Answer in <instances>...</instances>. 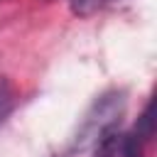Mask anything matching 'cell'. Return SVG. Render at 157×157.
Returning <instances> with one entry per match:
<instances>
[{
  "mask_svg": "<svg viewBox=\"0 0 157 157\" xmlns=\"http://www.w3.org/2000/svg\"><path fill=\"white\" fill-rule=\"evenodd\" d=\"M93 157H145L142 140L135 132H123L118 128H110L103 135H98Z\"/></svg>",
  "mask_w": 157,
  "mask_h": 157,
  "instance_id": "1",
  "label": "cell"
},
{
  "mask_svg": "<svg viewBox=\"0 0 157 157\" xmlns=\"http://www.w3.org/2000/svg\"><path fill=\"white\" fill-rule=\"evenodd\" d=\"M142 142H147L150 137H152V132H155V118H152V103H147L145 105V113L140 115V120H137V125H135V130H132Z\"/></svg>",
  "mask_w": 157,
  "mask_h": 157,
  "instance_id": "2",
  "label": "cell"
},
{
  "mask_svg": "<svg viewBox=\"0 0 157 157\" xmlns=\"http://www.w3.org/2000/svg\"><path fill=\"white\" fill-rule=\"evenodd\" d=\"M12 105H15V91H12L10 81L0 76V123L10 115Z\"/></svg>",
  "mask_w": 157,
  "mask_h": 157,
  "instance_id": "3",
  "label": "cell"
},
{
  "mask_svg": "<svg viewBox=\"0 0 157 157\" xmlns=\"http://www.w3.org/2000/svg\"><path fill=\"white\" fill-rule=\"evenodd\" d=\"M103 5H105V0H69L71 12L78 15V17H88V15H93L96 10H101Z\"/></svg>",
  "mask_w": 157,
  "mask_h": 157,
  "instance_id": "4",
  "label": "cell"
}]
</instances>
